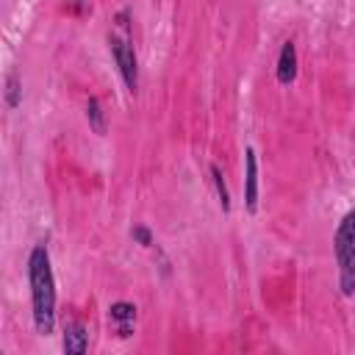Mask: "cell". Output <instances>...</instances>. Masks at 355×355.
Wrapping results in <instances>:
<instances>
[{
  "label": "cell",
  "instance_id": "cell-7",
  "mask_svg": "<svg viewBox=\"0 0 355 355\" xmlns=\"http://www.w3.org/2000/svg\"><path fill=\"white\" fill-rule=\"evenodd\" d=\"M275 75H277V83L280 86H291L297 80V47H294V42H283L280 55H277Z\"/></svg>",
  "mask_w": 355,
  "mask_h": 355
},
{
  "label": "cell",
  "instance_id": "cell-1",
  "mask_svg": "<svg viewBox=\"0 0 355 355\" xmlns=\"http://www.w3.org/2000/svg\"><path fill=\"white\" fill-rule=\"evenodd\" d=\"M28 283H31L33 327L39 336H50L55 327V277L44 244H36L28 255Z\"/></svg>",
  "mask_w": 355,
  "mask_h": 355
},
{
  "label": "cell",
  "instance_id": "cell-4",
  "mask_svg": "<svg viewBox=\"0 0 355 355\" xmlns=\"http://www.w3.org/2000/svg\"><path fill=\"white\" fill-rule=\"evenodd\" d=\"M244 208L247 214L258 211V155L252 147H244Z\"/></svg>",
  "mask_w": 355,
  "mask_h": 355
},
{
  "label": "cell",
  "instance_id": "cell-9",
  "mask_svg": "<svg viewBox=\"0 0 355 355\" xmlns=\"http://www.w3.org/2000/svg\"><path fill=\"white\" fill-rule=\"evenodd\" d=\"M22 103V80H19V75H17V69H11L8 75H6V108H17Z\"/></svg>",
  "mask_w": 355,
  "mask_h": 355
},
{
  "label": "cell",
  "instance_id": "cell-13",
  "mask_svg": "<svg viewBox=\"0 0 355 355\" xmlns=\"http://www.w3.org/2000/svg\"><path fill=\"white\" fill-rule=\"evenodd\" d=\"M83 3H86V0H75V6H83Z\"/></svg>",
  "mask_w": 355,
  "mask_h": 355
},
{
  "label": "cell",
  "instance_id": "cell-6",
  "mask_svg": "<svg viewBox=\"0 0 355 355\" xmlns=\"http://www.w3.org/2000/svg\"><path fill=\"white\" fill-rule=\"evenodd\" d=\"M61 347L67 355H83L89 349V330L83 322H67L64 324V338H61Z\"/></svg>",
  "mask_w": 355,
  "mask_h": 355
},
{
  "label": "cell",
  "instance_id": "cell-8",
  "mask_svg": "<svg viewBox=\"0 0 355 355\" xmlns=\"http://www.w3.org/2000/svg\"><path fill=\"white\" fill-rule=\"evenodd\" d=\"M86 122H89V128L97 133V136H105V114H103V108H100V100L97 97H89L86 100Z\"/></svg>",
  "mask_w": 355,
  "mask_h": 355
},
{
  "label": "cell",
  "instance_id": "cell-10",
  "mask_svg": "<svg viewBox=\"0 0 355 355\" xmlns=\"http://www.w3.org/2000/svg\"><path fill=\"white\" fill-rule=\"evenodd\" d=\"M208 172H211L214 189H216V200H219V208H222V211H230V191H227V186H225V175H222V169H219L216 164H211V166H208Z\"/></svg>",
  "mask_w": 355,
  "mask_h": 355
},
{
  "label": "cell",
  "instance_id": "cell-11",
  "mask_svg": "<svg viewBox=\"0 0 355 355\" xmlns=\"http://www.w3.org/2000/svg\"><path fill=\"white\" fill-rule=\"evenodd\" d=\"M130 239H133V241H139V244H141V247H147V250L155 244V239H153V233H150V227H147V225H133V227H130Z\"/></svg>",
  "mask_w": 355,
  "mask_h": 355
},
{
  "label": "cell",
  "instance_id": "cell-3",
  "mask_svg": "<svg viewBox=\"0 0 355 355\" xmlns=\"http://www.w3.org/2000/svg\"><path fill=\"white\" fill-rule=\"evenodd\" d=\"M105 42H108L111 58H114V64H116V69H119L128 92L136 94L139 92V58H136V50L130 44V39L128 36H119V33H108Z\"/></svg>",
  "mask_w": 355,
  "mask_h": 355
},
{
  "label": "cell",
  "instance_id": "cell-2",
  "mask_svg": "<svg viewBox=\"0 0 355 355\" xmlns=\"http://www.w3.org/2000/svg\"><path fill=\"white\" fill-rule=\"evenodd\" d=\"M333 255L338 263V288L344 297L355 294V208H349L336 233H333Z\"/></svg>",
  "mask_w": 355,
  "mask_h": 355
},
{
  "label": "cell",
  "instance_id": "cell-5",
  "mask_svg": "<svg viewBox=\"0 0 355 355\" xmlns=\"http://www.w3.org/2000/svg\"><path fill=\"white\" fill-rule=\"evenodd\" d=\"M108 319L116 324V336L119 338H130L133 336V322H136V305L116 300L108 305Z\"/></svg>",
  "mask_w": 355,
  "mask_h": 355
},
{
  "label": "cell",
  "instance_id": "cell-12",
  "mask_svg": "<svg viewBox=\"0 0 355 355\" xmlns=\"http://www.w3.org/2000/svg\"><path fill=\"white\" fill-rule=\"evenodd\" d=\"M114 19H116V25L125 31V36H128V31H130V11H128V8H122V11H119Z\"/></svg>",
  "mask_w": 355,
  "mask_h": 355
}]
</instances>
